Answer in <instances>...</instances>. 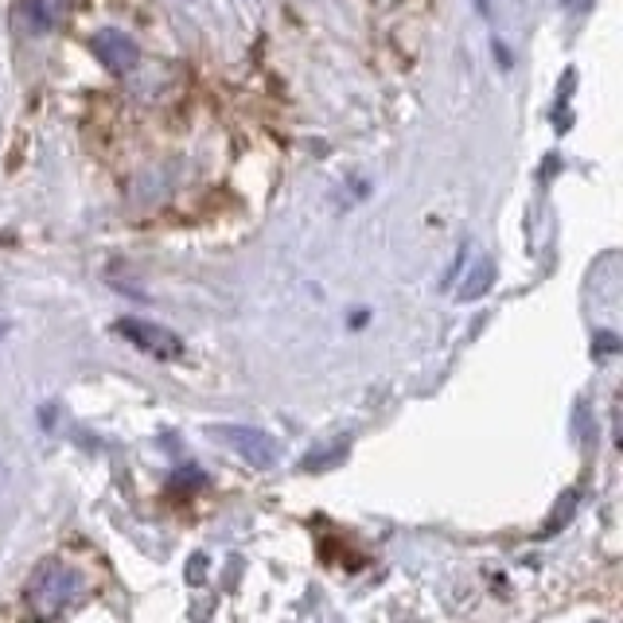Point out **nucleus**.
<instances>
[{"label":"nucleus","instance_id":"obj_1","mask_svg":"<svg viewBox=\"0 0 623 623\" xmlns=\"http://www.w3.org/2000/svg\"><path fill=\"white\" fill-rule=\"evenodd\" d=\"M82 592V572L67 561H43L40 569L32 572V581L24 589V604L32 612V620L47 623V620H59L75 597Z\"/></svg>","mask_w":623,"mask_h":623},{"label":"nucleus","instance_id":"obj_2","mask_svg":"<svg viewBox=\"0 0 623 623\" xmlns=\"http://www.w3.org/2000/svg\"><path fill=\"white\" fill-rule=\"evenodd\" d=\"M214 436H219L231 453H238L249 468H274L277 456H281L274 436L262 433V429H254V425H214Z\"/></svg>","mask_w":623,"mask_h":623},{"label":"nucleus","instance_id":"obj_3","mask_svg":"<svg viewBox=\"0 0 623 623\" xmlns=\"http://www.w3.org/2000/svg\"><path fill=\"white\" fill-rule=\"evenodd\" d=\"M118 335H125L133 347L145 351V355H153V359H180V355H183L180 335L168 332V327L156 324V320L129 316V320H121V324H118Z\"/></svg>","mask_w":623,"mask_h":623},{"label":"nucleus","instance_id":"obj_4","mask_svg":"<svg viewBox=\"0 0 623 623\" xmlns=\"http://www.w3.org/2000/svg\"><path fill=\"white\" fill-rule=\"evenodd\" d=\"M90 52H94L98 63H105V70H113V75H129V70L141 63V47L129 40L125 32H118V27H102V32H94Z\"/></svg>","mask_w":623,"mask_h":623},{"label":"nucleus","instance_id":"obj_5","mask_svg":"<svg viewBox=\"0 0 623 623\" xmlns=\"http://www.w3.org/2000/svg\"><path fill=\"white\" fill-rule=\"evenodd\" d=\"M24 16H27V27L35 35H47L63 16V0H27L24 4Z\"/></svg>","mask_w":623,"mask_h":623},{"label":"nucleus","instance_id":"obj_6","mask_svg":"<svg viewBox=\"0 0 623 623\" xmlns=\"http://www.w3.org/2000/svg\"><path fill=\"white\" fill-rule=\"evenodd\" d=\"M491 281H496V262H491V257H479L476 269H471L460 289H456V300H479L491 289Z\"/></svg>","mask_w":623,"mask_h":623},{"label":"nucleus","instance_id":"obj_7","mask_svg":"<svg viewBox=\"0 0 623 623\" xmlns=\"http://www.w3.org/2000/svg\"><path fill=\"white\" fill-rule=\"evenodd\" d=\"M343 456H347V441H335L332 453H324V456H308V460H304V471H324V468H332L335 460H343Z\"/></svg>","mask_w":623,"mask_h":623},{"label":"nucleus","instance_id":"obj_8","mask_svg":"<svg viewBox=\"0 0 623 623\" xmlns=\"http://www.w3.org/2000/svg\"><path fill=\"white\" fill-rule=\"evenodd\" d=\"M0 340H4V327H0Z\"/></svg>","mask_w":623,"mask_h":623}]
</instances>
